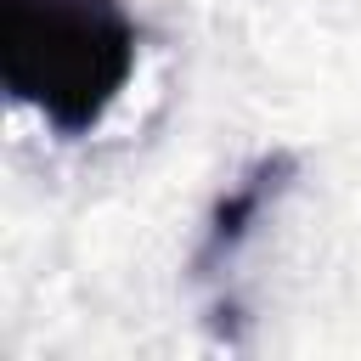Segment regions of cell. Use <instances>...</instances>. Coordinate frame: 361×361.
<instances>
[{
  "instance_id": "obj_2",
  "label": "cell",
  "mask_w": 361,
  "mask_h": 361,
  "mask_svg": "<svg viewBox=\"0 0 361 361\" xmlns=\"http://www.w3.org/2000/svg\"><path fill=\"white\" fill-rule=\"evenodd\" d=\"M288 175H293V158H288V152L259 158V164L243 175V186H231V192L220 197V209H214V220H209V237H203V248H197V259H192L197 276H214L220 265L237 259V248L254 237L259 214L276 203V192L288 186Z\"/></svg>"
},
{
  "instance_id": "obj_1",
  "label": "cell",
  "mask_w": 361,
  "mask_h": 361,
  "mask_svg": "<svg viewBox=\"0 0 361 361\" xmlns=\"http://www.w3.org/2000/svg\"><path fill=\"white\" fill-rule=\"evenodd\" d=\"M135 73L124 0H0V79L62 135H90Z\"/></svg>"
}]
</instances>
